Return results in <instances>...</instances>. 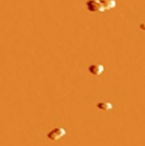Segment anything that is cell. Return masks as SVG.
<instances>
[{
    "mask_svg": "<svg viewBox=\"0 0 145 146\" xmlns=\"http://www.w3.org/2000/svg\"><path fill=\"white\" fill-rule=\"evenodd\" d=\"M86 6L89 12L95 13H103L106 10L101 0H89L87 2Z\"/></svg>",
    "mask_w": 145,
    "mask_h": 146,
    "instance_id": "6da1fadb",
    "label": "cell"
},
{
    "mask_svg": "<svg viewBox=\"0 0 145 146\" xmlns=\"http://www.w3.org/2000/svg\"><path fill=\"white\" fill-rule=\"evenodd\" d=\"M65 133H66V131H65V130L63 128L58 127V128L53 130L48 135V136L49 139H52V140H58V139L63 137Z\"/></svg>",
    "mask_w": 145,
    "mask_h": 146,
    "instance_id": "7a4b0ae2",
    "label": "cell"
},
{
    "mask_svg": "<svg viewBox=\"0 0 145 146\" xmlns=\"http://www.w3.org/2000/svg\"><path fill=\"white\" fill-rule=\"evenodd\" d=\"M89 72L95 76H99L104 72V67L101 64H93L89 67Z\"/></svg>",
    "mask_w": 145,
    "mask_h": 146,
    "instance_id": "3957f363",
    "label": "cell"
},
{
    "mask_svg": "<svg viewBox=\"0 0 145 146\" xmlns=\"http://www.w3.org/2000/svg\"><path fill=\"white\" fill-rule=\"evenodd\" d=\"M106 10H112L116 7V2L114 0H101Z\"/></svg>",
    "mask_w": 145,
    "mask_h": 146,
    "instance_id": "277c9868",
    "label": "cell"
},
{
    "mask_svg": "<svg viewBox=\"0 0 145 146\" xmlns=\"http://www.w3.org/2000/svg\"><path fill=\"white\" fill-rule=\"evenodd\" d=\"M98 107L100 109H102L103 111H109L112 108V104L109 102H107V101H103V102L99 103L98 104Z\"/></svg>",
    "mask_w": 145,
    "mask_h": 146,
    "instance_id": "5b68a950",
    "label": "cell"
}]
</instances>
